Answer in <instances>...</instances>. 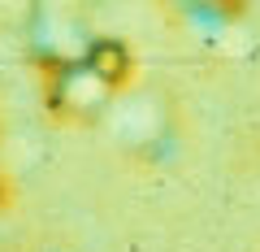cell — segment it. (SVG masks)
<instances>
[{
	"label": "cell",
	"mask_w": 260,
	"mask_h": 252,
	"mask_svg": "<svg viewBox=\"0 0 260 252\" xmlns=\"http://www.w3.org/2000/svg\"><path fill=\"white\" fill-rule=\"evenodd\" d=\"M87 61H91L113 87H121V92L135 87V57H130V48L121 44V39H95V44L87 48Z\"/></svg>",
	"instance_id": "obj_4"
},
{
	"label": "cell",
	"mask_w": 260,
	"mask_h": 252,
	"mask_svg": "<svg viewBox=\"0 0 260 252\" xmlns=\"http://www.w3.org/2000/svg\"><path fill=\"white\" fill-rule=\"evenodd\" d=\"M117 96L121 87H113L87 57L48 66V113H56L61 122H74V126L104 122V113L113 109Z\"/></svg>",
	"instance_id": "obj_1"
},
{
	"label": "cell",
	"mask_w": 260,
	"mask_h": 252,
	"mask_svg": "<svg viewBox=\"0 0 260 252\" xmlns=\"http://www.w3.org/2000/svg\"><path fill=\"white\" fill-rule=\"evenodd\" d=\"M87 0H39L35 9V48L44 52L48 66L78 61L95 44L87 35Z\"/></svg>",
	"instance_id": "obj_2"
},
{
	"label": "cell",
	"mask_w": 260,
	"mask_h": 252,
	"mask_svg": "<svg viewBox=\"0 0 260 252\" xmlns=\"http://www.w3.org/2000/svg\"><path fill=\"white\" fill-rule=\"evenodd\" d=\"M104 122L113 126L117 144L126 148H152L169 135V100L152 87H126L113 100V109L104 113Z\"/></svg>",
	"instance_id": "obj_3"
}]
</instances>
